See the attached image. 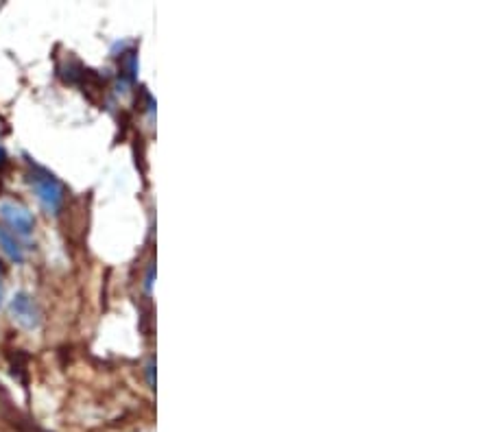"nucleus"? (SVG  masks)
I'll return each mask as SVG.
<instances>
[{
	"mask_svg": "<svg viewBox=\"0 0 491 432\" xmlns=\"http://www.w3.org/2000/svg\"><path fill=\"white\" fill-rule=\"evenodd\" d=\"M29 166H31V170H29V184H31V188L35 190L40 203L48 212L57 214L59 207L63 205V197H66L61 182H59V179L53 173H48L46 168H42L38 164H31L29 162Z\"/></svg>",
	"mask_w": 491,
	"mask_h": 432,
	"instance_id": "f257e3e1",
	"label": "nucleus"
},
{
	"mask_svg": "<svg viewBox=\"0 0 491 432\" xmlns=\"http://www.w3.org/2000/svg\"><path fill=\"white\" fill-rule=\"evenodd\" d=\"M9 312H11L14 321L18 323V326H22L24 330H35V328H40V323H42V312H40L38 304H35V299L24 291H18L11 297Z\"/></svg>",
	"mask_w": 491,
	"mask_h": 432,
	"instance_id": "f03ea898",
	"label": "nucleus"
},
{
	"mask_svg": "<svg viewBox=\"0 0 491 432\" xmlns=\"http://www.w3.org/2000/svg\"><path fill=\"white\" fill-rule=\"evenodd\" d=\"M0 219L9 225V230H14V234H20V236H29L35 227L33 214L24 205L9 201V199L0 201Z\"/></svg>",
	"mask_w": 491,
	"mask_h": 432,
	"instance_id": "7ed1b4c3",
	"label": "nucleus"
},
{
	"mask_svg": "<svg viewBox=\"0 0 491 432\" xmlns=\"http://www.w3.org/2000/svg\"><path fill=\"white\" fill-rule=\"evenodd\" d=\"M0 249L5 251V256L14 262V264H22L24 262V247L20 245V240L16 238L14 232H9L7 227L0 225Z\"/></svg>",
	"mask_w": 491,
	"mask_h": 432,
	"instance_id": "20e7f679",
	"label": "nucleus"
},
{
	"mask_svg": "<svg viewBox=\"0 0 491 432\" xmlns=\"http://www.w3.org/2000/svg\"><path fill=\"white\" fill-rule=\"evenodd\" d=\"M3 164H5V151L0 149V166H3Z\"/></svg>",
	"mask_w": 491,
	"mask_h": 432,
	"instance_id": "39448f33",
	"label": "nucleus"
},
{
	"mask_svg": "<svg viewBox=\"0 0 491 432\" xmlns=\"http://www.w3.org/2000/svg\"><path fill=\"white\" fill-rule=\"evenodd\" d=\"M0 304H3V277H0Z\"/></svg>",
	"mask_w": 491,
	"mask_h": 432,
	"instance_id": "423d86ee",
	"label": "nucleus"
}]
</instances>
